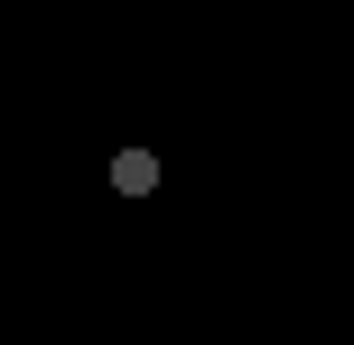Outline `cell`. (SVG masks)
Listing matches in <instances>:
<instances>
[{
    "label": "cell",
    "instance_id": "6da1fadb",
    "mask_svg": "<svg viewBox=\"0 0 354 345\" xmlns=\"http://www.w3.org/2000/svg\"><path fill=\"white\" fill-rule=\"evenodd\" d=\"M112 187H122V196H149V187H159V159H149V149H122V159H112Z\"/></svg>",
    "mask_w": 354,
    "mask_h": 345
}]
</instances>
